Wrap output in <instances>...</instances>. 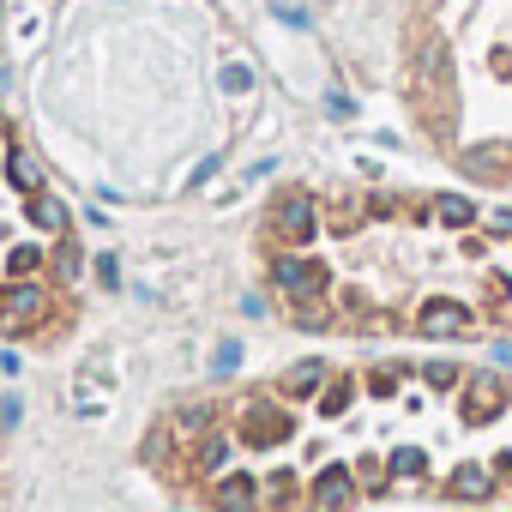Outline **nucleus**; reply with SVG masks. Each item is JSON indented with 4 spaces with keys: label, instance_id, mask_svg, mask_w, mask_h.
Masks as SVG:
<instances>
[{
    "label": "nucleus",
    "instance_id": "3",
    "mask_svg": "<svg viewBox=\"0 0 512 512\" xmlns=\"http://www.w3.org/2000/svg\"><path fill=\"white\" fill-rule=\"evenodd\" d=\"M61 241H67V217L55 193L31 169L13 127L0 121V326L37 320Z\"/></svg>",
    "mask_w": 512,
    "mask_h": 512
},
{
    "label": "nucleus",
    "instance_id": "1",
    "mask_svg": "<svg viewBox=\"0 0 512 512\" xmlns=\"http://www.w3.org/2000/svg\"><path fill=\"white\" fill-rule=\"evenodd\" d=\"M187 470L229 506L500 500L512 380L458 362H302L199 410Z\"/></svg>",
    "mask_w": 512,
    "mask_h": 512
},
{
    "label": "nucleus",
    "instance_id": "2",
    "mask_svg": "<svg viewBox=\"0 0 512 512\" xmlns=\"http://www.w3.org/2000/svg\"><path fill=\"white\" fill-rule=\"evenodd\" d=\"M278 296L302 326L368 338L512 332V211L434 193H290Z\"/></svg>",
    "mask_w": 512,
    "mask_h": 512
}]
</instances>
